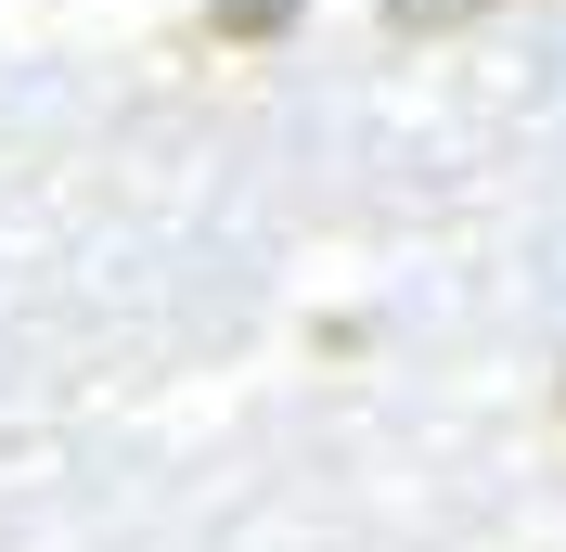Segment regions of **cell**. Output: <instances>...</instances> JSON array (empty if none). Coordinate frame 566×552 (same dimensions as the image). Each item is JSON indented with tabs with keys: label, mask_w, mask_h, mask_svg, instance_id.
<instances>
[{
	"label": "cell",
	"mask_w": 566,
	"mask_h": 552,
	"mask_svg": "<svg viewBox=\"0 0 566 552\" xmlns=\"http://www.w3.org/2000/svg\"><path fill=\"white\" fill-rule=\"evenodd\" d=\"M476 13H502V0H387L399 39H451V26H476Z\"/></svg>",
	"instance_id": "1"
},
{
	"label": "cell",
	"mask_w": 566,
	"mask_h": 552,
	"mask_svg": "<svg viewBox=\"0 0 566 552\" xmlns=\"http://www.w3.org/2000/svg\"><path fill=\"white\" fill-rule=\"evenodd\" d=\"M207 26H219V39H245V52H258V39H283V26H296V0H219Z\"/></svg>",
	"instance_id": "2"
}]
</instances>
